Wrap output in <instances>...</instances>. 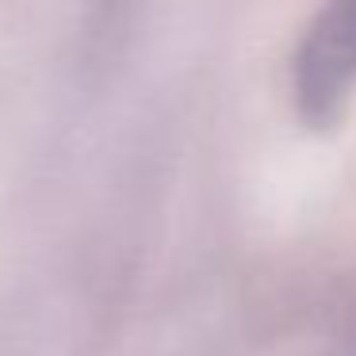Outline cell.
Here are the masks:
<instances>
[{"label":"cell","instance_id":"obj_1","mask_svg":"<svg viewBox=\"0 0 356 356\" xmlns=\"http://www.w3.org/2000/svg\"><path fill=\"white\" fill-rule=\"evenodd\" d=\"M291 92L307 127L341 123L356 92V0H325L318 8L295 50Z\"/></svg>","mask_w":356,"mask_h":356}]
</instances>
